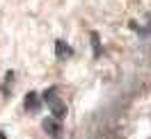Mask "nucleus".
I'll return each instance as SVG.
<instances>
[{
    "mask_svg": "<svg viewBox=\"0 0 151 139\" xmlns=\"http://www.w3.org/2000/svg\"><path fill=\"white\" fill-rule=\"evenodd\" d=\"M25 110L28 112H39V107H41V101H39V93H35V91H30L28 96H25Z\"/></svg>",
    "mask_w": 151,
    "mask_h": 139,
    "instance_id": "obj_4",
    "label": "nucleus"
},
{
    "mask_svg": "<svg viewBox=\"0 0 151 139\" xmlns=\"http://www.w3.org/2000/svg\"><path fill=\"white\" fill-rule=\"evenodd\" d=\"M14 82V71H7V75H5V84H2V93L7 96L9 93V84Z\"/></svg>",
    "mask_w": 151,
    "mask_h": 139,
    "instance_id": "obj_6",
    "label": "nucleus"
},
{
    "mask_svg": "<svg viewBox=\"0 0 151 139\" xmlns=\"http://www.w3.org/2000/svg\"><path fill=\"white\" fill-rule=\"evenodd\" d=\"M92 48H94V57H101V41H99V32H92Z\"/></svg>",
    "mask_w": 151,
    "mask_h": 139,
    "instance_id": "obj_5",
    "label": "nucleus"
},
{
    "mask_svg": "<svg viewBox=\"0 0 151 139\" xmlns=\"http://www.w3.org/2000/svg\"><path fill=\"white\" fill-rule=\"evenodd\" d=\"M55 57L60 59V62H66L69 57H73V48L69 46L66 41L57 39V41H55Z\"/></svg>",
    "mask_w": 151,
    "mask_h": 139,
    "instance_id": "obj_3",
    "label": "nucleus"
},
{
    "mask_svg": "<svg viewBox=\"0 0 151 139\" xmlns=\"http://www.w3.org/2000/svg\"><path fill=\"white\" fill-rule=\"evenodd\" d=\"M41 128H44V132H48L50 137H55V139H57L60 135H62V121H57L55 116H53V119L48 116V119L41 121Z\"/></svg>",
    "mask_w": 151,
    "mask_h": 139,
    "instance_id": "obj_2",
    "label": "nucleus"
},
{
    "mask_svg": "<svg viewBox=\"0 0 151 139\" xmlns=\"http://www.w3.org/2000/svg\"><path fill=\"white\" fill-rule=\"evenodd\" d=\"M41 96H44V103L48 105L50 114H53L57 121H62V119H64V116H66V105L62 103V98L57 96V89H55V87L46 89V91L41 93Z\"/></svg>",
    "mask_w": 151,
    "mask_h": 139,
    "instance_id": "obj_1",
    "label": "nucleus"
}]
</instances>
